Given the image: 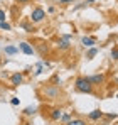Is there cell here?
Returning <instances> with one entry per match:
<instances>
[{
  "label": "cell",
  "instance_id": "13",
  "mask_svg": "<svg viewBox=\"0 0 118 125\" xmlns=\"http://www.w3.org/2000/svg\"><path fill=\"white\" fill-rule=\"evenodd\" d=\"M96 52H98V49H96V47H91V49L88 51V54H86V58H88V59H93V58L96 56Z\"/></svg>",
  "mask_w": 118,
  "mask_h": 125
},
{
  "label": "cell",
  "instance_id": "10",
  "mask_svg": "<svg viewBox=\"0 0 118 125\" xmlns=\"http://www.w3.org/2000/svg\"><path fill=\"white\" fill-rule=\"evenodd\" d=\"M44 93H46L47 96H51V98H56L59 91L56 90V88H46V90H44Z\"/></svg>",
  "mask_w": 118,
  "mask_h": 125
},
{
  "label": "cell",
  "instance_id": "4",
  "mask_svg": "<svg viewBox=\"0 0 118 125\" xmlns=\"http://www.w3.org/2000/svg\"><path fill=\"white\" fill-rule=\"evenodd\" d=\"M19 47H20V51H22L24 54H34V47H32L29 42H20Z\"/></svg>",
  "mask_w": 118,
  "mask_h": 125
},
{
  "label": "cell",
  "instance_id": "24",
  "mask_svg": "<svg viewBox=\"0 0 118 125\" xmlns=\"http://www.w3.org/2000/svg\"><path fill=\"white\" fill-rule=\"evenodd\" d=\"M29 0H17V3H27Z\"/></svg>",
  "mask_w": 118,
  "mask_h": 125
},
{
  "label": "cell",
  "instance_id": "9",
  "mask_svg": "<svg viewBox=\"0 0 118 125\" xmlns=\"http://www.w3.org/2000/svg\"><path fill=\"white\" fill-rule=\"evenodd\" d=\"M103 115H105V113H103L101 110H93V112L89 113V120H99Z\"/></svg>",
  "mask_w": 118,
  "mask_h": 125
},
{
  "label": "cell",
  "instance_id": "18",
  "mask_svg": "<svg viewBox=\"0 0 118 125\" xmlns=\"http://www.w3.org/2000/svg\"><path fill=\"white\" fill-rule=\"evenodd\" d=\"M61 120H62V122H66V124H68V122H69V120H71V115H68V113H66V115H62V117H61Z\"/></svg>",
  "mask_w": 118,
  "mask_h": 125
},
{
  "label": "cell",
  "instance_id": "14",
  "mask_svg": "<svg viewBox=\"0 0 118 125\" xmlns=\"http://www.w3.org/2000/svg\"><path fill=\"white\" fill-rule=\"evenodd\" d=\"M24 113H25V115H34V113H36V108H34V106H27V108L24 110Z\"/></svg>",
  "mask_w": 118,
  "mask_h": 125
},
{
  "label": "cell",
  "instance_id": "6",
  "mask_svg": "<svg viewBox=\"0 0 118 125\" xmlns=\"http://www.w3.org/2000/svg\"><path fill=\"white\" fill-rule=\"evenodd\" d=\"M81 44H83L84 47H93V46L96 44V39H95V37H83V39H81Z\"/></svg>",
  "mask_w": 118,
  "mask_h": 125
},
{
  "label": "cell",
  "instance_id": "2",
  "mask_svg": "<svg viewBox=\"0 0 118 125\" xmlns=\"http://www.w3.org/2000/svg\"><path fill=\"white\" fill-rule=\"evenodd\" d=\"M44 17H46V12H44V9H40V7H36V9L30 12V22H34V24L42 22Z\"/></svg>",
  "mask_w": 118,
  "mask_h": 125
},
{
  "label": "cell",
  "instance_id": "3",
  "mask_svg": "<svg viewBox=\"0 0 118 125\" xmlns=\"http://www.w3.org/2000/svg\"><path fill=\"white\" fill-rule=\"evenodd\" d=\"M88 80L91 81L93 86H95V84H103L105 83V74H93V76H89Z\"/></svg>",
  "mask_w": 118,
  "mask_h": 125
},
{
  "label": "cell",
  "instance_id": "15",
  "mask_svg": "<svg viewBox=\"0 0 118 125\" xmlns=\"http://www.w3.org/2000/svg\"><path fill=\"white\" fill-rule=\"evenodd\" d=\"M111 58H113L115 61H118V46H115V47L111 49Z\"/></svg>",
  "mask_w": 118,
  "mask_h": 125
},
{
  "label": "cell",
  "instance_id": "25",
  "mask_svg": "<svg viewBox=\"0 0 118 125\" xmlns=\"http://www.w3.org/2000/svg\"><path fill=\"white\" fill-rule=\"evenodd\" d=\"M93 2H96V0H86V3H93Z\"/></svg>",
  "mask_w": 118,
  "mask_h": 125
},
{
  "label": "cell",
  "instance_id": "22",
  "mask_svg": "<svg viewBox=\"0 0 118 125\" xmlns=\"http://www.w3.org/2000/svg\"><path fill=\"white\" fill-rule=\"evenodd\" d=\"M106 118H117V113H108Z\"/></svg>",
  "mask_w": 118,
  "mask_h": 125
},
{
  "label": "cell",
  "instance_id": "7",
  "mask_svg": "<svg viewBox=\"0 0 118 125\" xmlns=\"http://www.w3.org/2000/svg\"><path fill=\"white\" fill-rule=\"evenodd\" d=\"M49 117H51L52 120H61V117H62V112H61L59 108H52V110H51V113H49Z\"/></svg>",
  "mask_w": 118,
  "mask_h": 125
},
{
  "label": "cell",
  "instance_id": "11",
  "mask_svg": "<svg viewBox=\"0 0 118 125\" xmlns=\"http://www.w3.org/2000/svg\"><path fill=\"white\" fill-rule=\"evenodd\" d=\"M17 52H19V47H15V46H7V47H5V54L14 56V54H17Z\"/></svg>",
  "mask_w": 118,
  "mask_h": 125
},
{
  "label": "cell",
  "instance_id": "12",
  "mask_svg": "<svg viewBox=\"0 0 118 125\" xmlns=\"http://www.w3.org/2000/svg\"><path fill=\"white\" fill-rule=\"evenodd\" d=\"M66 125H86V122L83 118H73V120H69Z\"/></svg>",
  "mask_w": 118,
  "mask_h": 125
},
{
  "label": "cell",
  "instance_id": "23",
  "mask_svg": "<svg viewBox=\"0 0 118 125\" xmlns=\"http://www.w3.org/2000/svg\"><path fill=\"white\" fill-rule=\"evenodd\" d=\"M73 0H61V3H71Z\"/></svg>",
  "mask_w": 118,
  "mask_h": 125
},
{
  "label": "cell",
  "instance_id": "16",
  "mask_svg": "<svg viewBox=\"0 0 118 125\" xmlns=\"http://www.w3.org/2000/svg\"><path fill=\"white\" fill-rule=\"evenodd\" d=\"M0 29H5V31H10L12 27H10V24H7V22H0Z\"/></svg>",
  "mask_w": 118,
  "mask_h": 125
},
{
  "label": "cell",
  "instance_id": "1",
  "mask_svg": "<svg viewBox=\"0 0 118 125\" xmlns=\"http://www.w3.org/2000/svg\"><path fill=\"white\" fill-rule=\"evenodd\" d=\"M74 88H76L78 91H81V93H93V84H91V81H89L86 76H79V78H76Z\"/></svg>",
  "mask_w": 118,
  "mask_h": 125
},
{
  "label": "cell",
  "instance_id": "21",
  "mask_svg": "<svg viewBox=\"0 0 118 125\" xmlns=\"http://www.w3.org/2000/svg\"><path fill=\"white\" fill-rule=\"evenodd\" d=\"M0 22H5V12L0 10Z\"/></svg>",
  "mask_w": 118,
  "mask_h": 125
},
{
  "label": "cell",
  "instance_id": "20",
  "mask_svg": "<svg viewBox=\"0 0 118 125\" xmlns=\"http://www.w3.org/2000/svg\"><path fill=\"white\" fill-rule=\"evenodd\" d=\"M40 73H42V62L37 64V71H36V74H40Z\"/></svg>",
  "mask_w": 118,
  "mask_h": 125
},
{
  "label": "cell",
  "instance_id": "5",
  "mask_svg": "<svg viewBox=\"0 0 118 125\" xmlns=\"http://www.w3.org/2000/svg\"><path fill=\"white\" fill-rule=\"evenodd\" d=\"M10 81L12 84H15V86H19L22 81H24V74L22 73H15V74H12V78H10Z\"/></svg>",
  "mask_w": 118,
  "mask_h": 125
},
{
  "label": "cell",
  "instance_id": "17",
  "mask_svg": "<svg viewBox=\"0 0 118 125\" xmlns=\"http://www.w3.org/2000/svg\"><path fill=\"white\" fill-rule=\"evenodd\" d=\"M22 27H24V29H25L27 32H32V31H34V29H32V25H30V24H25V22L22 24Z\"/></svg>",
  "mask_w": 118,
  "mask_h": 125
},
{
  "label": "cell",
  "instance_id": "19",
  "mask_svg": "<svg viewBox=\"0 0 118 125\" xmlns=\"http://www.w3.org/2000/svg\"><path fill=\"white\" fill-rule=\"evenodd\" d=\"M10 103L15 106V105H19V103H20V100H19V98H12V100H10Z\"/></svg>",
  "mask_w": 118,
  "mask_h": 125
},
{
  "label": "cell",
  "instance_id": "8",
  "mask_svg": "<svg viewBox=\"0 0 118 125\" xmlns=\"http://www.w3.org/2000/svg\"><path fill=\"white\" fill-rule=\"evenodd\" d=\"M69 37L71 36H64L62 39H59V49H68L69 47Z\"/></svg>",
  "mask_w": 118,
  "mask_h": 125
}]
</instances>
